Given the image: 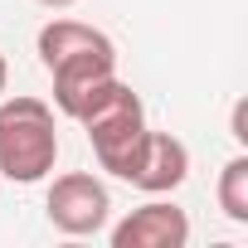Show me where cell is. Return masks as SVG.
Wrapping results in <instances>:
<instances>
[{
  "label": "cell",
  "instance_id": "obj_8",
  "mask_svg": "<svg viewBox=\"0 0 248 248\" xmlns=\"http://www.w3.org/2000/svg\"><path fill=\"white\" fill-rule=\"evenodd\" d=\"M5 83H10V68H5V54H0V97H5Z\"/></svg>",
  "mask_w": 248,
  "mask_h": 248
},
{
  "label": "cell",
  "instance_id": "obj_1",
  "mask_svg": "<svg viewBox=\"0 0 248 248\" xmlns=\"http://www.w3.org/2000/svg\"><path fill=\"white\" fill-rule=\"evenodd\" d=\"M59 161V127L44 97H0V175L34 185Z\"/></svg>",
  "mask_w": 248,
  "mask_h": 248
},
{
  "label": "cell",
  "instance_id": "obj_7",
  "mask_svg": "<svg viewBox=\"0 0 248 248\" xmlns=\"http://www.w3.org/2000/svg\"><path fill=\"white\" fill-rule=\"evenodd\" d=\"M219 209L233 224H248V156H233L219 170Z\"/></svg>",
  "mask_w": 248,
  "mask_h": 248
},
{
  "label": "cell",
  "instance_id": "obj_2",
  "mask_svg": "<svg viewBox=\"0 0 248 248\" xmlns=\"http://www.w3.org/2000/svg\"><path fill=\"white\" fill-rule=\"evenodd\" d=\"M44 214L59 233H73V238H88L97 229H107V214H112V195L97 175L88 170H68L49 185V200H44Z\"/></svg>",
  "mask_w": 248,
  "mask_h": 248
},
{
  "label": "cell",
  "instance_id": "obj_3",
  "mask_svg": "<svg viewBox=\"0 0 248 248\" xmlns=\"http://www.w3.org/2000/svg\"><path fill=\"white\" fill-rule=\"evenodd\" d=\"M185 175H190V151H185V141L170 137V132H151V127H146V137L137 141L127 170H122V180L137 185V190H146V195H170V190L185 185Z\"/></svg>",
  "mask_w": 248,
  "mask_h": 248
},
{
  "label": "cell",
  "instance_id": "obj_9",
  "mask_svg": "<svg viewBox=\"0 0 248 248\" xmlns=\"http://www.w3.org/2000/svg\"><path fill=\"white\" fill-rule=\"evenodd\" d=\"M39 5H49V10H68V5H78V0H39Z\"/></svg>",
  "mask_w": 248,
  "mask_h": 248
},
{
  "label": "cell",
  "instance_id": "obj_4",
  "mask_svg": "<svg viewBox=\"0 0 248 248\" xmlns=\"http://www.w3.org/2000/svg\"><path fill=\"white\" fill-rule=\"evenodd\" d=\"M49 78H54V107L78 122V112L88 107V97H93L107 78H117V49L102 44V49L68 54V59L49 63Z\"/></svg>",
  "mask_w": 248,
  "mask_h": 248
},
{
  "label": "cell",
  "instance_id": "obj_6",
  "mask_svg": "<svg viewBox=\"0 0 248 248\" xmlns=\"http://www.w3.org/2000/svg\"><path fill=\"white\" fill-rule=\"evenodd\" d=\"M102 44H112L102 30H93V25H83V20H49L44 30H39V63L49 68V63H59V59H68V54H83V49H102Z\"/></svg>",
  "mask_w": 248,
  "mask_h": 248
},
{
  "label": "cell",
  "instance_id": "obj_5",
  "mask_svg": "<svg viewBox=\"0 0 248 248\" xmlns=\"http://www.w3.org/2000/svg\"><path fill=\"white\" fill-rule=\"evenodd\" d=\"M185 243H190V219H185V209H175L166 200L132 209L112 229V248H185Z\"/></svg>",
  "mask_w": 248,
  "mask_h": 248
}]
</instances>
